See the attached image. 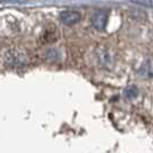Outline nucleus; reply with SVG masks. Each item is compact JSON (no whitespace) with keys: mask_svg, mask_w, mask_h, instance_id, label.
Wrapping results in <instances>:
<instances>
[{"mask_svg":"<svg viewBox=\"0 0 153 153\" xmlns=\"http://www.w3.org/2000/svg\"><path fill=\"white\" fill-rule=\"evenodd\" d=\"M108 14L106 10H97L92 14L91 23L97 30H104L107 24Z\"/></svg>","mask_w":153,"mask_h":153,"instance_id":"obj_1","label":"nucleus"},{"mask_svg":"<svg viewBox=\"0 0 153 153\" xmlns=\"http://www.w3.org/2000/svg\"><path fill=\"white\" fill-rule=\"evenodd\" d=\"M60 21L66 25H73L81 21V14L75 10H65L60 14Z\"/></svg>","mask_w":153,"mask_h":153,"instance_id":"obj_2","label":"nucleus"},{"mask_svg":"<svg viewBox=\"0 0 153 153\" xmlns=\"http://www.w3.org/2000/svg\"><path fill=\"white\" fill-rule=\"evenodd\" d=\"M59 37V33H58V30L55 27H48L46 28L44 32L42 33V37H40V42L42 44H51L55 42Z\"/></svg>","mask_w":153,"mask_h":153,"instance_id":"obj_3","label":"nucleus"},{"mask_svg":"<svg viewBox=\"0 0 153 153\" xmlns=\"http://www.w3.org/2000/svg\"><path fill=\"white\" fill-rule=\"evenodd\" d=\"M98 60H99L100 65L101 66H104V67H106V68H109L111 67V65L113 63V56H112V53H109V51H108L107 48H100L99 51H98Z\"/></svg>","mask_w":153,"mask_h":153,"instance_id":"obj_4","label":"nucleus"},{"mask_svg":"<svg viewBox=\"0 0 153 153\" xmlns=\"http://www.w3.org/2000/svg\"><path fill=\"white\" fill-rule=\"evenodd\" d=\"M139 75L143 76L144 78H152L153 77V60L152 59H147L144 63L142 65V67L138 70Z\"/></svg>","mask_w":153,"mask_h":153,"instance_id":"obj_5","label":"nucleus"},{"mask_svg":"<svg viewBox=\"0 0 153 153\" xmlns=\"http://www.w3.org/2000/svg\"><path fill=\"white\" fill-rule=\"evenodd\" d=\"M10 54H12V58H10L9 62H13L14 66L23 65V63L27 62V56H25V54L21 53V52H13V53H10Z\"/></svg>","mask_w":153,"mask_h":153,"instance_id":"obj_6","label":"nucleus"},{"mask_svg":"<svg viewBox=\"0 0 153 153\" xmlns=\"http://www.w3.org/2000/svg\"><path fill=\"white\" fill-rule=\"evenodd\" d=\"M130 1L136 4V5H142L145 7L153 8V0H130Z\"/></svg>","mask_w":153,"mask_h":153,"instance_id":"obj_7","label":"nucleus"},{"mask_svg":"<svg viewBox=\"0 0 153 153\" xmlns=\"http://www.w3.org/2000/svg\"><path fill=\"white\" fill-rule=\"evenodd\" d=\"M124 94H126V97L129 98V99L136 98V96H137V89H136V88H128V89L126 90V92H124Z\"/></svg>","mask_w":153,"mask_h":153,"instance_id":"obj_8","label":"nucleus"}]
</instances>
